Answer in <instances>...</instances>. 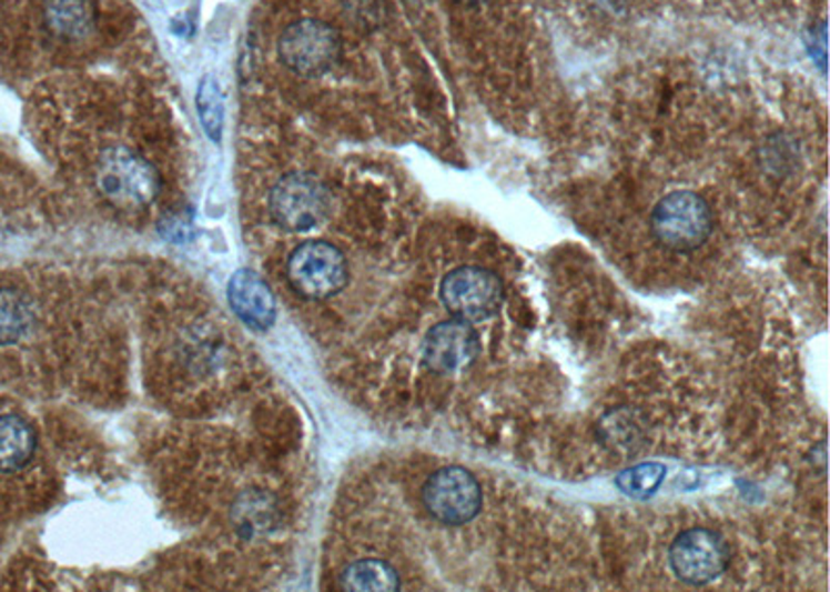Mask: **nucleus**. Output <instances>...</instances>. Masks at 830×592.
<instances>
[{"label":"nucleus","instance_id":"9b49d317","mask_svg":"<svg viewBox=\"0 0 830 592\" xmlns=\"http://www.w3.org/2000/svg\"><path fill=\"white\" fill-rule=\"evenodd\" d=\"M36 432L21 417H0V472H17L36 453Z\"/></svg>","mask_w":830,"mask_h":592},{"label":"nucleus","instance_id":"423d86ee","mask_svg":"<svg viewBox=\"0 0 830 592\" xmlns=\"http://www.w3.org/2000/svg\"><path fill=\"white\" fill-rule=\"evenodd\" d=\"M279 52L291 71L304 78H318L336 63L341 38L333 26L318 19H302L281 36Z\"/></svg>","mask_w":830,"mask_h":592},{"label":"nucleus","instance_id":"0eeeda50","mask_svg":"<svg viewBox=\"0 0 830 592\" xmlns=\"http://www.w3.org/2000/svg\"><path fill=\"white\" fill-rule=\"evenodd\" d=\"M331 198L316 177L307 173L285 175L271 192L274 221L287 231H312L328 214Z\"/></svg>","mask_w":830,"mask_h":592},{"label":"nucleus","instance_id":"4468645a","mask_svg":"<svg viewBox=\"0 0 830 592\" xmlns=\"http://www.w3.org/2000/svg\"><path fill=\"white\" fill-rule=\"evenodd\" d=\"M33 324L30 300L13 288L0 289V345L17 343L28 335Z\"/></svg>","mask_w":830,"mask_h":592},{"label":"nucleus","instance_id":"dca6fc26","mask_svg":"<svg viewBox=\"0 0 830 592\" xmlns=\"http://www.w3.org/2000/svg\"><path fill=\"white\" fill-rule=\"evenodd\" d=\"M665 479V468L660 464H639L625 470L619 476V489L625 495L648 499L656 493Z\"/></svg>","mask_w":830,"mask_h":592},{"label":"nucleus","instance_id":"20e7f679","mask_svg":"<svg viewBox=\"0 0 830 592\" xmlns=\"http://www.w3.org/2000/svg\"><path fill=\"white\" fill-rule=\"evenodd\" d=\"M505 288L495 272L482 267H459L448 272L441 285V300L455 319L479 322L495 317L503 304Z\"/></svg>","mask_w":830,"mask_h":592},{"label":"nucleus","instance_id":"1a4fd4ad","mask_svg":"<svg viewBox=\"0 0 830 592\" xmlns=\"http://www.w3.org/2000/svg\"><path fill=\"white\" fill-rule=\"evenodd\" d=\"M479 348V337L472 322L451 319L432 327L424 339L422 355L432 372L448 374L469 367L478 358Z\"/></svg>","mask_w":830,"mask_h":592},{"label":"nucleus","instance_id":"2eb2a0df","mask_svg":"<svg viewBox=\"0 0 830 592\" xmlns=\"http://www.w3.org/2000/svg\"><path fill=\"white\" fill-rule=\"evenodd\" d=\"M198 112L208 138L221 140L224 126L223 92L212 76H206L198 90Z\"/></svg>","mask_w":830,"mask_h":592},{"label":"nucleus","instance_id":"f257e3e1","mask_svg":"<svg viewBox=\"0 0 830 592\" xmlns=\"http://www.w3.org/2000/svg\"><path fill=\"white\" fill-rule=\"evenodd\" d=\"M650 224L662 245L675 252H691L708 241L715 219L698 193L672 192L656 204Z\"/></svg>","mask_w":830,"mask_h":592},{"label":"nucleus","instance_id":"6e6552de","mask_svg":"<svg viewBox=\"0 0 830 592\" xmlns=\"http://www.w3.org/2000/svg\"><path fill=\"white\" fill-rule=\"evenodd\" d=\"M727 565L729 546L712 530H686L672 541V572L687 584H708L722 576Z\"/></svg>","mask_w":830,"mask_h":592},{"label":"nucleus","instance_id":"f8f14e48","mask_svg":"<svg viewBox=\"0 0 830 592\" xmlns=\"http://www.w3.org/2000/svg\"><path fill=\"white\" fill-rule=\"evenodd\" d=\"M341 586L353 592H393L399 589V574L383 560L355 561L343 572Z\"/></svg>","mask_w":830,"mask_h":592},{"label":"nucleus","instance_id":"ddd939ff","mask_svg":"<svg viewBox=\"0 0 830 592\" xmlns=\"http://www.w3.org/2000/svg\"><path fill=\"white\" fill-rule=\"evenodd\" d=\"M47 21L57 36L81 40L92 32L94 16L88 0H49Z\"/></svg>","mask_w":830,"mask_h":592},{"label":"nucleus","instance_id":"39448f33","mask_svg":"<svg viewBox=\"0 0 830 592\" xmlns=\"http://www.w3.org/2000/svg\"><path fill=\"white\" fill-rule=\"evenodd\" d=\"M422 501L434 520L447 526H462L472 522L482 510V489L469 470L447 465L436 470L426 481Z\"/></svg>","mask_w":830,"mask_h":592},{"label":"nucleus","instance_id":"9d476101","mask_svg":"<svg viewBox=\"0 0 830 592\" xmlns=\"http://www.w3.org/2000/svg\"><path fill=\"white\" fill-rule=\"evenodd\" d=\"M229 302L241 321L254 329H269L276 319V302L271 288L254 271H237L229 283Z\"/></svg>","mask_w":830,"mask_h":592},{"label":"nucleus","instance_id":"7ed1b4c3","mask_svg":"<svg viewBox=\"0 0 830 592\" xmlns=\"http://www.w3.org/2000/svg\"><path fill=\"white\" fill-rule=\"evenodd\" d=\"M289 283L310 300H326L347 283V262L328 241H305L287 264Z\"/></svg>","mask_w":830,"mask_h":592},{"label":"nucleus","instance_id":"f03ea898","mask_svg":"<svg viewBox=\"0 0 830 592\" xmlns=\"http://www.w3.org/2000/svg\"><path fill=\"white\" fill-rule=\"evenodd\" d=\"M98 185L121 207H145L160 192L156 169L128 148H112L98 164Z\"/></svg>","mask_w":830,"mask_h":592}]
</instances>
